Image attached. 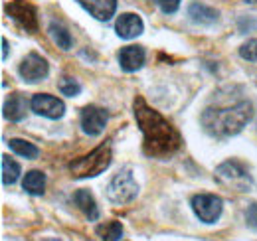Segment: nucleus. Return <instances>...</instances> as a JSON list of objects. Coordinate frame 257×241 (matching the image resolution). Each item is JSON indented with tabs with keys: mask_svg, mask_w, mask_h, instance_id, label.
Segmentation results:
<instances>
[{
	"mask_svg": "<svg viewBox=\"0 0 257 241\" xmlns=\"http://www.w3.org/2000/svg\"><path fill=\"white\" fill-rule=\"evenodd\" d=\"M135 109V119L137 125L143 131L145 143L143 149L153 158H168L180 149V135L178 131L162 117L159 111L147 105L143 97H137L133 103Z\"/></svg>",
	"mask_w": 257,
	"mask_h": 241,
	"instance_id": "obj_1",
	"label": "nucleus"
},
{
	"mask_svg": "<svg viewBox=\"0 0 257 241\" xmlns=\"http://www.w3.org/2000/svg\"><path fill=\"white\" fill-rule=\"evenodd\" d=\"M239 56L247 61H257V40H249L239 48Z\"/></svg>",
	"mask_w": 257,
	"mask_h": 241,
	"instance_id": "obj_23",
	"label": "nucleus"
},
{
	"mask_svg": "<svg viewBox=\"0 0 257 241\" xmlns=\"http://www.w3.org/2000/svg\"><path fill=\"white\" fill-rule=\"evenodd\" d=\"M216 178L227 188H233L237 192H249L253 186L249 172L239 162H233V160H227L216 168Z\"/></svg>",
	"mask_w": 257,
	"mask_h": 241,
	"instance_id": "obj_5",
	"label": "nucleus"
},
{
	"mask_svg": "<svg viewBox=\"0 0 257 241\" xmlns=\"http://www.w3.org/2000/svg\"><path fill=\"white\" fill-rule=\"evenodd\" d=\"M245 2H249V4H251V2H257V0H245Z\"/></svg>",
	"mask_w": 257,
	"mask_h": 241,
	"instance_id": "obj_26",
	"label": "nucleus"
},
{
	"mask_svg": "<svg viewBox=\"0 0 257 241\" xmlns=\"http://www.w3.org/2000/svg\"><path fill=\"white\" fill-rule=\"evenodd\" d=\"M115 30H117V34H119V38H123V40H133V38H137V36L143 34L145 24H143L141 16L131 14V12H125V14H121V16L117 18V22H115Z\"/></svg>",
	"mask_w": 257,
	"mask_h": 241,
	"instance_id": "obj_11",
	"label": "nucleus"
},
{
	"mask_svg": "<svg viewBox=\"0 0 257 241\" xmlns=\"http://www.w3.org/2000/svg\"><path fill=\"white\" fill-rule=\"evenodd\" d=\"M119 65L125 71H137L145 63V50L141 46H127L119 52Z\"/></svg>",
	"mask_w": 257,
	"mask_h": 241,
	"instance_id": "obj_13",
	"label": "nucleus"
},
{
	"mask_svg": "<svg viewBox=\"0 0 257 241\" xmlns=\"http://www.w3.org/2000/svg\"><path fill=\"white\" fill-rule=\"evenodd\" d=\"M188 16L196 24H214V22H218L220 14H218V10H214L202 2H192L188 6Z\"/></svg>",
	"mask_w": 257,
	"mask_h": 241,
	"instance_id": "obj_15",
	"label": "nucleus"
},
{
	"mask_svg": "<svg viewBox=\"0 0 257 241\" xmlns=\"http://www.w3.org/2000/svg\"><path fill=\"white\" fill-rule=\"evenodd\" d=\"M8 147H10V151L16 152L22 158H36L40 154V149L36 145L28 143V141H22V139H10L8 141Z\"/></svg>",
	"mask_w": 257,
	"mask_h": 241,
	"instance_id": "obj_20",
	"label": "nucleus"
},
{
	"mask_svg": "<svg viewBox=\"0 0 257 241\" xmlns=\"http://www.w3.org/2000/svg\"><path fill=\"white\" fill-rule=\"evenodd\" d=\"M6 14L12 16L22 28L28 32L38 30V18H36V10L30 4L22 2V0H12L10 4H6Z\"/></svg>",
	"mask_w": 257,
	"mask_h": 241,
	"instance_id": "obj_10",
	"label": "nucleus"
},
{
	"mask_svg": "<svg viewBox=\"0 0 257 241\" xmlns=\"http://www.w3.org/2000/svg\"><path fill=\"white\" fill-rule=\"evenodd\" d=\"M48 71H50L48 61L44 60L40 54H36V52L28 54L22 60V63H20V75L28 83H38V81L46 79L48 77Z\"/></svg>",
	"mask_w": 257,
	"mask_h": 241,
	"instance_id": "obj_8",
	"label": "nucleus"
},
{
	"mask_svg": "<svg viewBox=\"0 0 257 241\" xmlns=\"http://www.w3.org/2000/svg\"><path fill=\"white\" fill-rule=\"evenodd\" d=\"M97 235L101 241H119L123 237V225L119 221H107L97 225Z\"/></svg>",
	"mask_w": 257,
	"mask_h": 241,
	"instance_id": "obj_19",
	"label": "nucleus"
},
{
	"mask_svg": "<svg viewBox=\"0 0 257 241\" xmlns=\"http://www.w3.org/2000/svg\"><path fill=\"white\" fill-rule=\"evenodd\" d=\"M50 36H52V40H54V44L58 48H62V50H69L71 48V34L62 24L52 22L50 24Z\"/></svg>",
	"mask_w": 257,
	"mask_h": 241,
	"instance_id": "obj_21",
	"label": "nucleus"
},
{
	"mask_svg": "<svg viewBox=\"0 0 257 241\" xmlns=\"http://www.w3.org/2000/svg\"><path fill=\"white\" fill-rule=\"evenodd\" d=\"M164 14H174L180 6V0H155Z\"/></svg>",
	"mask_w": 257,
	"mask_h": 241,
	"instance_id": "obj_24",
	"label": "nucleus"
},
{
	"mask_svg": "<svg viewBox=\"0 0 257 241\" xmlns=\"http://www.w3.org/2000/svg\"><path fill=\"white\" fill-rule=\"evenodd\" d=\"M26 109H28V101L24 99V95L14 93V95H10L6 99L2 115H4V119L8 120H22L26 117Z\"/></svg>",
	"mask_w": 257,
	"mask_h": 241,
	"instance_id": "obj_14",
	"label": "nucleus"
},
{
	"mask_svg": "<svg viewBox=\"0 0 257 241\" xmlns=\"http://www.w3.org/2000/svg\"><path fill=\"white\" fill-rule=\"evenodd\" d=\"M93 18L107 22L117 10V0H77Z\"/></svg>",
	"mask_w": 257,
	"mask_h": 241,
	"instance_id": "obj_12",
	"label": "nucleus"
},
{
	"mask_svg": "<svg viewBox=\"0 0 257 241\" xmlns=\"http://www.w3.org/2000/svg\"><path fill=\"white\" fill-rule=\"evenodd\" d=\"M30 107H32L34 113H38L42 117H48V119H62L65 113L64 101L54 97V95H48V93L34 95L32 101H30Z\"/></svg>",
	"mask_w": 257,
	"mask_h": 241,
	"instance_id": "obj_7",
	"label": "nucleus"
},
{
	"mask_svg": "<svg viewBox=\"0 0 257 241\" xmlns=\"http://www.w3.org/2000/svg\"><path fill=\"white\" fill-rule=\"evenodd\" d=\"M107 111L95 107V105H87L83 111H81V131L89 137H97L105 131V125H107Z\"/></svg>",
	"mask_w": 257,
	"mask_h": 241,
	"instance_id": "obj_9",
	"label": "nucleus"
},
{
	"mask_svg": "<svg viewBox=\"0 0 257 241\" xmlns=\"http://www.w3.org/2000/svg\"><path fill=\"white\" fill-rule=\"evenodd\" d=\"M22 188H24L28 194H32V196H42V194H44V188H46V176H44V172H40V170H30V172L24 176V180H22Z\"/></svg>",
	"mask_w": 257,
	"mask_h": 241,
	"instance_id": "obj_17",
	"label": "nucleus"
},
{
	"mask_svg": "<svg viewBox=\"0 0 257 241\" xmlns=\"http://www.w3.org/2000/svg\"><path fill=\"white\" fill-rule=\"evenodd\" d=\"M73 202H75V206L83 211L91 221H97V217H99V208H97V204H95V198L89 194V190H77V192L73 194Z\"/></svg>",
	"mask_w": 257,
	"mask_h": 241,
	"instance_id": "obj_16",
	"label": "nucleus"
},
{
	"mask_svg": "<svg viewBox=\"0 0 257 241\" xmlns=\"http://www.w3.org/2000/svg\"><path fill=\"white\" fill-rule=\"evenodd\" d=\"M137 194H139V184L135 182L131 170H121L119 174L113 176V180L107 186V198H109V202H113L117 206L133 202L137 198Z\"/></svg>",
	"mask_w": 257,
	"mask_h": 241,
	"instance_id": "obj_4",
	"label": "nucleus"
},
{
	"mask_svg": "<svg viewBox=\"0 0 257 241\" xmlns=\"http://www.w3.org/2000/svg\"><path fill=\"white\" fill-rule=\"evenodd\" d=\"M6 56H8V42L6 38H2V60H6Z\"/></svg>",
	"mask_w": 257,
	"mask_h": 241,
	"instance_id": "obj_25",
	"label": "nucleus"
},
{
	"mask_svg": "<svg viewBox=\"0 0 257 241\" xmlns=\"http://www.w3.org/2000/svg\"><path fill=\"white\" fill-rule=\"evenodd\" d=\"M60 91L67 95V97H77L79 93H81V85L77 83V79H73V77H64L62 81H60Z\"/></svg>",
	"mask_w": 257,
	"mask_h": 241,
	"instance_id": "obj_22",
	"label": "nucleus"
},
{
	"mask_svg": "<svg viewBox=\"0 0 257 241\" xmlns=\"http://www.w3.org/2000/svg\"><path fill=\"white\" fill-rule=\"evenodd\" d=\"M224 208L222 198L214 196V194H198L192 198V210L200 217V221L204 223H214Z\"/></svg>",
	"mask_w": 257,
	"mask_h": 241,
	"instance_id": "obj_6",
	"label": "nucleus"
},
{
	"mask_svg": "<svg viewBox=\"0 0 257 241\" xmlns=\"http://www.w3.org/2000/svg\"><path fill=\"white\" fill-rule=\"evenodd\" d=\"M111 160H113L111 145L109 143H103L93 152H89L87 156H81V158L73 160L69 164V172L77 180H81V178H93V176H99L101 172H105L109 168Z\"/></svg>",
	"mask_w": 257,
	"mask_h": 241,
	"instance_id": "obj_3",
	"label": "nucleus"
},
{
	"mask_svg": "<svg viewBox=\"0 0 257 241\" xmlns=\"http://www.w3.org/2000/svg\"><path fill=\"white\" fill-rule=\"evenodd\" d=\"M20 176V166L16 160H12L8 154H2V184L10 186L18 180Z\"/></svg>",
	"mask_w": 257,
	"mask_h": 241,
	"instance_id": "obj_18",
	"label": "nucleus"
},
{
	"mask_svg": "<svg viewBox=\"0 0 257 241\" xmlns=\"http://www.w3.org/2000/svg\"><path fill=\"white\" fill-rule=\"evenodd\" d=\"M253 117V107L247 101H241L233 107L225 109H206L202 113V125L206 133L212 137L225 139L231 135H237L247 123Z\"/></svg>",
	"mask_w": 257,
	"mask_h": 241,
	"instance_id": "obj_2",
	"label": "nucleus"
}]
</instances>
